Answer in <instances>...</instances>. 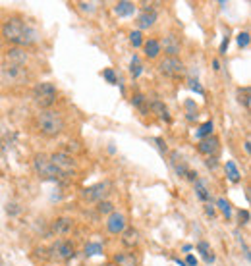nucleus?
I'll return each mask as SVG.
<instances>
[{"mask_svg":"<svg viewBox=\"0 0 251 266\" xmlns=\"http://www.w3.org/2000/svg\"><path fill=\"white\" fill-rule=\"evenodd\" d=\"M134 105H135V106H139V108L143 110V96H141V95H135V96H134ZM143 112H145V110H143Z\"/></svg>","mask_w":251,"mask_h":266,"instance_id":"72a5a7b5","label":"nucleus"},{"mask_svg":"<svg viewBox=\"0 0 251 266\" xmlns=\"http://www.w3.org/2000/svg\"><path fill=\"white\" fill-rule=\"evenodd\" d=\"M106 228H108L110 234H122L125 229V218L120 212H112L108 222H106Z\"/></svg>","mask_w":251,"mask_h":266,"instance_id":"9b49d317","label":"nucleus"},{"mask_svg":"<svg viewBox=\"0 0 251 266\" xmlns=\"http://www.w3.org/2000/svg\"><path fill=\"white\" fill-rule=\"evenodd\" d=\"M211 133H212V122H205V124H203L201 127L197 129V137H199V139H203V137H209Z\"/></svg>","mask_w":251,"mask_h":266,"instance_id":"b1692460","label":"nucleus"},{"mask_svg":"<svg viewBox=\"0 0 251 266\" xmlns=\"http://www.w3.org/2000/svg\"><path fill=\"white\" fill-rule=\"evenodd\" d=\"M116 262H118V266H135V258L134 255H120V257H116Z\"/></svg>","mask_w":251,"mask_h":266,"instance_id":"5701e85b","label":"nucleus"},{"mask_svg":"<svg viewBox=\"0 0 251 266\" xmlns=\"http://www.w3.org/2000/svg\"><path fill=\"white\" fill-rule=\"evenodd\" d=\"M172 164L174 170L178 172V176H185L187 174V166H185V162H183V158L178 152H172Z\"/></svg>","mask_w":251,"mask_h":266,"instance_id":"a211bd4d","label":"nucleus"},{"mask_svg":"<svg viewBox=\"0 0 251 266\" xmlns=\"http://www.w3.org/2000/svg\"><path fill=\"white\" fill-rule=\"evenodd\" d=\"M226 48H228V37L222 41V45H221V54H224V52H226Z\"/></svg>","mask_w":251,"mask_h":266,"instance_id":"c9c22d12","label":"nucleus"},{"mask_svg":"<svg viewBox=\"0 0 251 266\" xmlns=\"http://www.w3.org/2000/svg\"><path fill=\"white\" fill-rule=\"evenodd\" d=\"M226 170H228V178H230V181H240V172H238V168H236V164L234 162H226Z\"/></svg>","mask_w":251,"mask_h":266,"instance_id":"4be33fe9","label":"nucleus"},{"mask_svg":"<svg viewBox=\"0 0 251 266\" xmlns=\"http://www.w3.org/2000/svg\"><path fill=\"white\" fill-rule=\"evenodd\" d=\"M103 251V247L99 245V243H91V245H87L85 247V257H93V255H99Z\"/></svg>","mask_w":251,"mask_h":266,"instance_id":"a878e982","label":"nucleus"},{"mask_svg":"<svg viewBox=\"0 0 251 266\" xmlns=\"http://www.w3.org/2000/svg\"><path fill=\"white\" fill-rule=\"evenodd\" d=\"M159 72L166 77H178L183 74V64L180 58L176 56H166L164 60L159 62Z\"/></svg>","mask_w":251,"mask_h":266,"instance_id":"0eeeda50","label":"nucleus"},{"mask_svg":"<svg viewBox=\"0 0 251 266\" xmlns=\"http://www.w3.org/2000/svg\"><path fill=\"white\" fill-rule=\"evenodd\" d=\"M114 12L118 14V16H122V18H125V16H132L135 12V4L134 2H128V0H122V2H118L116 4Z\"/></svg>","mask_w":251,"mask_h":266,"instance_id":"dca6fc26","label":"nucleus"},{"mask_svg":"<svg viewBox=\"0 0 251 266\" xmlns=\"http://www.w3.org/2000/svg\"><path fill=\"white\" fill-rule=\"evenodd\" d=\"M249 222V212L247 210H240V224H247Z\"/></svg>","mask_w":251,"mask_h":266,"instance_id":"2f4dec72","label":"nucleus"},{"mask_svg":"<svg viewBox=\"0 0 251 266\" xmlns=\"http://www.w3.org/2000/svg\"><path fill=\"white\" fill-rule=\"evenodd\" d=\"M2 35L4 39L16 45V47H29L35 43V31L31 29V25H27L23 19L19 18H10L4 25H2Z\"/></svg>","mask_w":251,"mask_h":266,"instance_id":"f257e3e1","label":"nucleus"},{"mask_svg":"<svg viewBox=\"0 0 251 266\" xmlns=\"http://www.w3.org/2000/svg\"><path fill=\"white\" fill-rule=\"evenodd\" d=\"M33 101H35V105L41 106V108H48V106L54 105V101H56V87L52 85V83H37L35 89H33Z\"/></svg>","mask_w":251,"mask_h":266,"instance_id":"20e7f679","label":"nucleus"},{"mask_svg":"<svg viewBox=\"0 0 251 266\" xmlns=\"http://www.w3.org/2000/svg\"><path fill=\"white\" fill-rule=\"evenodd\" d=\"M207 214H209V216H212V214H214V209H212L211 205H209V207H207Z\"/></svg>","mask_w":251,"mask_h":266,"instance_id":"58836bf2","label":"nucleus"},{"mask_svg":"<svg viewBox=\"0 0 251 266\" xmlns=\"http://www.w3.org/2000/svg\"><path fill=\"white\" fill-rule=\"evenodd\" d=\"M154 21H156V12L154 10H145L139 14V18H137V25L141 29H147V27H153Z\"/></svg>","mask_w":251,"mask_h":266,"instance_id":"4468645a","label":"nucleus"},{"mask_svg":"<svg viewBox=\"0 0 251 266\" xmlns=\"http://www.w3.org/2000/svg\"><path fill=\"white\" fill-rule=\"evenodd\" d=\"M190 83H192V89H193V91H197L199 95H203V89H201V85H199L197 81H190Z\"/></svg>","mask_w":251,"mask_h":266,"instance_id":"f704fd0d","label":"nucleus"},{"mask_svg":"<svg viewBox=\"0 0 251 266\" xmlns=\"http://www.w3.org/2000/svg\"><path fill=\"white\" fill-rule=\"evenodd\" d=\"M33 168L37 172L39 178H43V180H58L60 176H58V172L54 170V166H52V162L48 158L47 154H35V158H33Z\"/></svg>","mask_w":251,"mask_h":266,"instance_id":"423d86ee","label":"nucleus"},{"mask_svg":"<svg viewBox=\"0 0 251 266\" xmlns=\"http://www.w3.org/2000/svg\"><path fill=\"white\" fill-rule=\"evenodd\" d=\"M195 191H197V197L201 201H207L209 199V193H207V187L203 185V181H195Z\"/></svg>","mask_w":251,"mask_h":266,"instance_id":"393cba45","label":"nucleus"},{"mask_svg":"<svg viewBox=\"0 0 251 266\" xmlns=\"http://www.w3.org/2000/svg\"><path fill=\"white\" fill-rule=\"evenodd\" d=\"M97 209H99V212H101V214H103V212H105V214H106V212H110V214L114 212V207H112V203H108V201H101Z\"/></svg>","mask_w":251,"mask_h":266,"instance_id":"bb28decb","label":"nucleus"},{"mask_svg":"<svg viewBox=\"0 0 251 266\" xmlns=\"http://www.w3.org/2000/svg\"><path fill=\"white\" fill-rule=\"evenodd\" d=\"M141 74V62H139V58L134 56V60H132V76L137 77Z\"/></svg>","mask_w":251,"mask_h":266,"instance_id":"cd10ccee","label":"nucleus"},{"mask_svg":"<svg viewBox=\"0 0 251 266\" xmlns=\"http://www.w3.org/2000/svg\"><path fill=\"white\" fill-rule=\"evenodd\" d=\"M207 166H212V168H214V166H216V160H214V158H209V160H207Z\"/></svg>","mask_w":251,"mask_h":266,"instance_id":"4c0bfd02","label":"nucleus"},{"mask_svg":"<svg viewBox=\"0 0 251 266\" xmlns=\"http://www.w3.org/2000/svg\"><path fill=\"white\" fill-rule=\"evenodd\" d=\"M105 77L108 79V83H116V76L112 70H105Z\"/></svg>","mask_w":251,"mask_h":266,"instance_id":"473e14b6","label":"nucleus"},{"mask_svg":"<svg viewBox=\"0 0 251 266\" xmlns=\"http://www.w3.org/2000/svg\"><path fill=\"white\" fill-rule=\"evenodd\" d=\"M238 103H240L243 108H249V87H243V89H238Z\"/></svg>","mask_w":251,"mask_h":266,"instance_id":"aec40b11","label":"nucleus"},{"mask_svg":"<svg viewBox=\"0 0 251 266\" xmlns=\"http://www.w3.org/2000/svg\"><path fill=\"white\" fill-rule=\"evenodd\" d=\"M164 52L168 54V56H176L178 52H180V41L176 35H168V37H164Z\"/></svg>","mask_w":251,"mask_h":266,"instance_id":"2eb2a0df","label":"nucleus"},{"mask_svg":"<svg viewBox=\"0 0 251 266\" xmlns=\"http://www.w3.org/2000/svg\"><path fill=\"white\" fill-rule=\"evenodd\" d=\"M187 266H197V258L190 255V257H187Z\"/></svg>","mask_w":251,"mask_h":266,"instance_id":"e433bc0d","label":"nucleus"},{"mask_svg":"<svg viewBox=\"0 0 251 266\" xmlns=\"http://www.w3.org/2000/svg\"><path fill=\"white\" fill-rule=\"evenodd\" d=\"M37 127L43 135L56 137L58 133H62V129H64V118L54 110H45L37 116Z\"/></svg>","mask_w":251,"mask_h":266,"instance_id":"f03ea898","label":"nucleus"},{"mask_svg":"<svg viewBox=\"0 0 251 266\" xmlns=\"http://www.w3.org/2000/svg\"><path fill=\"white\" fill-rule=\"evenodd\" d=\"M48 158L52 162L54 170L58 172V176H64V178L74 176V172H76V160H74L72 154H68V152H54V154H50Z\"/></svg>","mask_w":251,"mask_h":266,"instance_id":"39448f33","label":"nucleus"},{"mask_svg":"<svg viewBox=\"0 0 251 266\" xmlns=\"http://www.w3.org/2000/svg\"><path fill=\"white\" fill-rule=\"evenodd\" d=\"M197 149L201 154H207V156H211L214 152L218 151V139L214 137V135H209V137H203L199 145H197Z\"/></svg>","mask_w":251,"mask_h":266,"instance_id":"9d476101","label":"nucleus"},{"mask_svg":"<svg viewBox=\"0 0 251 266\" xmlns=\"http://www.w3.org/2000/svg\"><path fill=\"white\" fill-rule=\"evenodd\" d=\"M216 205H218L222 212L226 214V218H230V205H228V201H226V199H218V201H216Z\"/></svg>","mask_w":251,"mask_h":266,"instance_id":"c756f323","label":"nucleus"},{"mask_svg":"<svg viewBox=\"0 0 251 266\" xmlns=\"http://www.w3.org/2000/svg\"><path fill=\"white\" fill-rule=\"evenodd\" d=\"M238 45L240 47H247L249 45V33H240L238 35Z\"/></svg>","mask_w":251,"mask_h":266,"instance_id":"7c9ffc66","label":"nucleus"},{"mask_svg":"<svg viewBox=\"0 0 251 266\" xmlns=\"http://www.w3.org/2000/svg\"><path fill=\"white\" fill-rule=\"evenodd\" d=\"M105 266H114V264H105Z\"/></svg>","mask_w":251,"mask_h":266,"instance_id":"ea45409f","label":"nucleus"},{"mask_svg":"<svg viewBox=\"0 0 251 266\" xmlns=\"http://www.w3.org/2000/svg\"><path fill=\"white\" fill-rule=\"evenodd\" d=\"M139 243V231L135 228H125L122 231V245L128 249H134Z\"/></svg>","mask_w":251,"mask_h":266,"instance_id":"f8f14e48","label":"nucleus"},{"mask_svg":"<svg viewBox=\"0 0 251 266\" xmlns=\"http://www.w3.org/2000/svg\"><path fill=\"white\" fill-rule=\"evenodd\" d=\"M45 258L47 260H58V262H66V260H70V258H74V255H76V249H74V245L70 243V241H66V239H60V241H56V243H52L48 249H45Z\"/></svg>","mask_w":251,"mask_h":266,"instance_id":"7ed1b4c3","label":"nucleus"},{"mask_svg":"<svg viewBox=\"0 0 251 266\" xmlns=\"http://www.w3.org/2000/svg\"><path fill=\"white\" fill-rule=\"evenodd\" d=\"M151 110H153L154 114L159 116L161 120H164V122H170V116H168V110H166V106H164L163 103L154 101L153 105H151Z\"/></svg>","mask_w":251,"mask_h":266,"instance_id":"6ab92c4d","label":"nucleus"},{"mask_svg":"<svg viewBox=\"0 0 251 266\" xmlns=\"http://www.w3.org/2000/svg\"><path fill=\"white\" fill-rule=\"evenodd\" d=\"M197 249H199V253H201L203 258H205L207 262H212V260H214V257H212V251H211V247H209V243L201 241V243L197 245Z\"/></svg>","mask_w":251,"mask_h":266,"instance_id":"412c9836","label":"nucleus"},{"mask_svg":"<svg viewBox=\"0 0 251 266\" xmlns=\"http://www.w3.org/2000/svg\"><path fill=\"white\" fill-rule=\"evenodd\" d=\"M72 229H74V220L70 218H58L56 222L52 224V231L58 234V236H68Z\"/></svg>","mask_w":251,"mask_h":266,"instance_id":"ddd939ff","label":"nucleus"},{"mask_svg":"<svg viewBox=\"0 0 251 266\" xmlns=\"http://www.w3.org/2000/svg\"><path fill=\"white\" fill-rule=\"evenodd\" d=\"M110 183L108 181H101V183H95V185H91V187H87L85 191H83V197H85L87 201H101L105 199L106 195L110 193Z\"/></svg>","mask_w":251,"mask_h":266,"instance_id":"1a4fd4ad","label":"nucleus"},{"mask_svg":"<svg viewBox=\"0 0 251 266\" xmlns=\"http://www.w3.org/2000/svg\"><path fill=\"white\" fill-rule=\"evenodd\" d=\"M27 62V54L21 48H10L4 56V70H18V68H25Z\"/></svg>","mask_w":251,"mask_h":266,"instance_id":"6e6552de","label":"nucleus"},{"mask_svg":"<svg viewBox=\"0 0 251 266\" xmlns=\"http://www.w3.org/2000/svg\"><path fill=\"white\" fill-rule=\"evenodd\" d=\"M159 52H161V43L154 41V39H149V41L145 43V54L149 58H156Z\"/></svg>","mask_w":251,"mask_h":266,"instance_id":"f3484780","label":"nucleus"},{"mask_svg":"<svg viewBox=\"0 0 251 266\" xmlns=\"http://www.w3.org/2000/svg\"><path fill=\"white\" fill-rule=\"evenodd\" d=\"M130 41H132V45H134V47H141V43H143V39H141V33H139V31H132V35H130Z\"/></svg>","mask_w":251,"mask_h":266,"instance_id":"c85d7f7f","label":"nucleus"}]
</instances>
